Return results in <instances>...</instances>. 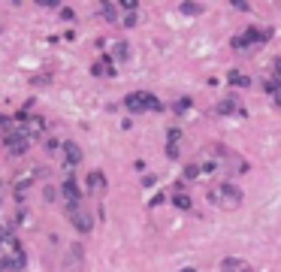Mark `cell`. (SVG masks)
Wrapping results in <instances>:
<instances>
[{
  "label": "cell",
  "instance_id": "obj_29",
  "mask_svg": "<svg viewBox=\"0 0 281 272\" xmlns=\"http://www.w3.org/2000/svg\"><path fill=\"white\" fill-rule=\"evenodd\" d=\"M233 6H236L239 12H248V9H251V3H248V0H233Z\"/></svg>",
  "mask_w": 281,
  "mask_h": 272
},
{
  "label": "cell",
  "instance_id": "obj_30",
  "mask_svg": "<svg viewBox=\"0 0 281 272\" xmlns=\"http://www.w3.org/2000/svg\"><path fill=\"white\" fill-rule=\"evenodd\" d=\"M133 24H136V12H127L124 15V27H133Z\"/></svg>",
  "mask_w": 281,
  "mask_h": 272
},
{
  "label": "cell",
  "instance_id": "obj_26",
  "mask_svg": "<svg viewBox=\"0 0 281 272\" xmlns=\"http://www.w3.org/2000/svg\"><path fill=\"white\" fill-rule=\"evenodd\" d=\"M182 139V127H170L166 130V142H179Z\"/></svg>",
  "mask_w": 281,
  "mask_h": 272
},
{
  "label": "cell",
  "instance_id": "obj_12",
  "mask_svg": "<svg viewBox=\"0 0 281 272\" xmlns=\"http://www.w3.org/2000/svg\"><path fill=\"white\" fill-rule=\"evenodd\" d=\"M215 112H218V115H245V109H242V106H239V103H236L233 97L221 100V103L215 106Z\"/></svg>",
  "mask_w": 281,
  "mask_h": 272
},
{
  "label": "cell",
  "instance_id": "obj_3",
  "mask_svg": "<svg viewBox=\"0 0 281 272\" xmlns=\"http://www.w3.org/2000/svg\"><path fill=\"white\" fill-rule=\"evenodd\" d=\"M124 109L127 112H163V103L148 91H130L124 97Z\"/></svg>",
  "mask_w": 281,
  "mask_h": 272
},
{
  "label": "cell",
  "instance_id": "obj_37",
  "mask_svg": "<svg viewBox=\"0 0 281 272\" xmlns=\"http://www.w3.org/2000/svg\"><path fill=\"white\" fill-rule=\"evenodd\" d=\"M0 30H3V27H0Z\"/></svg>",
  "mask_w": 281,
  "mask_h": 272
},
{
  "label": "cell",
  "instance_id": "obj_35",
  "mask_svg": "<svg viewBox=\"0 0 281 272\" xmlns=\"http://www.w3.org/2000/svg\"><path fill=\"white\" fill-rule=\"evenodd\" d=\"M182 272H197V269H194V266H185V269H182Z\"/></svg>",
  "mask_w": 281,
  "mask_h": 272
},
{
  "label": "cell",
  "instance_id": "obj_7",
  "mask_svg": "<svg viewBox=\"0 0 281 272\" xmlns=\"http://www.w3.org/2000/svg\"><path fill=\"white\" fill-rule=\"evenodd\" d=\"M33 179H36V173H33V170H24V173H18V176L12 179V185H9V191H12V197H15V203H24V197H27V191L33 188Z\"/></svg>",
  "mask_w": 281,
  "mask_h": 272
},
{
  "label": "cell",
  "instance_id": "obj_8",
  "mask_svg": "<svg viewBox=\"0 0 281 272\" xmlns=\"http://www.w3.org/2000/svg\"><path fill=\"white\" fill-rule=\"evenodd\" d=\"M61 151H64V164H67V176H70V170L82 164V148H79V142L67 139V142H61Z\"/></svg>",
  "mask_w": 281,
  "mask_h": 272
},
{
  "label": "cell",
  "instance_id": "obj_5",
  "mask_svg": "<svg viewBox=\"0 0 281 272\" xmlns=\"http://www.w3.org/2000/svg\"><path fill=\"white\" fill-rule=\"evenodd\" d=\"M58 197L67 203V206H82V188L76 182V176H64L61 188H58Z\"/></svg>",
  "mask_w": 281,
  "mask_h": 272
},
{
  "label": "cell",
  "instance_id": "obj_10",
  "mask_svg": "<svg viewBox=\"0 0 281 272\" xmlns=\"http://www.w3.org/2000/svg\"><path fill=\"white\" fill-rule=\"evenodd\" d=\"M221 272H254V269H251V263L242 260V257H224V260H221Z\"/></svg>",
  "mask_w": 281,
  "mask_h": 272
},
{
  "label": "cell",
  "instance_id": "obj_16",
  "mask_svg": "<svg viewBox=\"0 0 281 272\" xmlns=\"http://www.w3.org/2000/svg\"><path fill=\"white\" fill-rule=\"evenodd\" d=\"M263 91H266V94H281V76H275V73L266 76V79H263Z\"/></svg>",
  "mask_w": 281,
  "mask_h": 272
},
{
  "label": "cell",
  "instance_id": "obj_14",
  "mask_svg": "<svg viewBox=\"0 0 281 272\" xmlns=\"http://www.w3.org/2000/svg\"><path fill=\"white\" fill-rule=\"evenodd\" d=\"M109 58H115V61H130V42L127 39H118L115 45H112V55Z\"/></svg>",
  "mask_w": 281,
  "mask_h": 272
},
{
  "label": "cell",
  "instance_id": "obj_28",
  "mask_svg": "<svg viewBox=\"0 0 281 272\" xmlns=\"http://www.w3.org/2000/svg\"><path fill=\"white\" fill-rule=\"evenodd\" d=\"M36 6H45V9H54V6H61V0H36Z\"/></svg>",
  "mask_w": 281,
  "mask_h": 272
},
{
  "label": "cell",
  "instance_id": "obj_31",
  "mask_svg": "<svg viewBox=\"0 0 281 272\" xmlns=\"http://www.w3.org/2000/svg\"><path fill=\"white\" fill-rule=\"evenodd\" d=\"M163 200H166V194H154V197H151V200H148V203H151V206H160V203H163Z\"/></svg>",
  "mask_w": 281,
  "mask_h": 272
},
{
  "label": "cell",
  "instance_id": "obj_20",
  "mask_svg": "<svg viewBox=\"0 0 281 272\" xmlns=\"http://www.w3.org/2000/svg\"><path fill=\"white\" fill-rule=\"evenodd\" d=\"M100 64L106 67V79H115V73H118V70H115V61L109 58V51H106V55H100Z\"/></svg>",
  "mask_w": 281,
  "mask_h": 272
},
{
  "label": "cell",
  "instance_id": "obj_2",
  "mask_svg": "<svg viewBox=\"0 0 281 272\" xmlns=\"http://www.w3.org/2000/svg\"><path fill=\"white\" fill-rule=\"evenodd\" d=\"M269 39H272V27H248V30H242L239 36H233L230 45H233L236 51H248V48H257V45H263V42H269Z\"/></svg>",
  "mask_w": 281,
  "mask_h": 272
},
{
  "label": "cell",
  "instance_id": "obj_23",
  "mask_svg": "<svg viewBox=\"0 0 281 272\" xmlns=\"http://www.w3.org/2000/svg\"><path fill=\"white\" fill-rule=\"evenodd\" d=\"M173 109H176L179 115H182V112H188V109H191V97H182V100H176V103H173Z\"/></svg>",
  "mask_w": 281,
  "mask_h": 272
},
{
  "label": "cell",
  "instance_id": "obj_6",
  "mask_svg": "<svg viewBox=\"0 0 281 272\" xmlns=\"http://www.w3.org/2000/svg\"><path fill=\"white\" fill-rule=\"evenodd\" d=\"M67 218H70V224H73L82 236H88V233L94 230V221H91V215H88L85 206H67Z\"/></svg>",
  "mask_w": 281,
  "mask_h": 272
},
{
  "label": "cell",
  "instance_id": "obj_27",
  "mask_svg": "<svg viewBox=\"0 0 281 272\" xmlns=\"http://www.w3.org/2000/svg\"><path fill=\"white\" fill-rule=\"evenodd\" d=\"M166 157H170V160L179 157V142H166Z\"/></svg>",
  "mask_w": 281,
  "mask_h": 272
},
{
  "label": "cell",
  "instance_id": "obj_22",
  "mask_svg": "<svg viewBox=\"0 0 281 272\" xmlns=\"http://www.w3.org/2000/svg\"><path fill=\"white\" fill-rule=\"evenodd\" d=\"M194 179H200V167L197 164H188L185 167V182H194Z\"/></svg>",
  "mask_w": 281,
  "mask_h": 272
},
{
  "label": "cell",
  "instance_id": "obj_15",
  "mask_svg": "<svg viewBox=\"0 0 281 272\" xmlns=\"http://www.w3.org/2000/svg\"><path fill=\"white\" fill-rule=\"evenodd\" d=\"M227 82H230L233 88H248V85H251V79H248L245 73H239V70H230V76H227Z\"/></svg>",
  "mask_w": 281,
  "mask_h": 272
},
{
  "label": "cell",
  "instance_id": "obj_34",
  "mask_svg": "<svg viewBox=\"0 0 281 272\" xmlns=\"http://www.w3.org/2000/svg\"><path fill=\"white\" fill-rule=\"evenodd\" d=\"M275 106L281 109V94H275Z\"/></svg>",
  "mask_w": 281,
  "mask_h": 272
},
{
  "label": "cell",
  "instance_id": "obj_33",
  "mask_svg": "<svg viewBox=\"0 0 281 272\" xmlns=\"http://www.w3.org/2000/svg\"><path fill=\"white\" fill-rule=\"evenodd\" d=\"M275 76H281V58L275 61Z\"/></svg>",
  "mask_w": 281,
  "mask_h": 272
},
{
  "label": "cell",
  "instance_id": "obj_19",
  "mask_svg": "<svg viewBox=\"0 0 281 272\" xmlns=\"http://www.w3.org/2000/svg\"><path fill=\"white\" fill-rule=\"evenodd\" d=\"M173 206H176V209H182V212H188L194 203H191V197H188V194H173Z\"/></svg>",
  "mask_w": 281,
  "mask_h": 272
},
{
  "label": "cell",
  "instance_id": "obj_21",
  "mask_svg": "<svg viewBox=\"0 0 281 272\" xmlns=\"http://www.w3.org/2000/svg\"><path fill=\"white\" fill-rule=\"evenodd\" d=\"M179 9H182L185 15H200V12H203V6H200V3H191V0H185V3H179Z\"/></svg>",
  "mask_w": 281,
  "mask_h": 272
},
{
  "label": "cell",
  "instance_id": "obj_1",
  "mask_svg": "<svg viewBox=\"0 0 281 272\" xmlns=\"http://www.w3.org/2000/svg\"><path fill=\"white\" fill-rule=\"evenodd\" d=\"M242 200H245V194H242V188H239V185H233V182H218V185H212V188H209V203H212V206H218V209H224V212L239 209V206H242Z\"/></svg>",
  "mask_w": 281,
  "mask_h": 272
},
{
  "label": "cell",
  "instance_id": "obj_32",
  "mask_svg": "<svg viewBox=\"0 0 281 272\" xmlns=\"http://www.w3.org/2000/svg\"><path fill=\"white\" fill-rule=\"evenodd\" d=\"M61 15H64L67 21H73V18H76V12H73V9H61Z\"/></svg>",
  "mask_w": 281,
  "mask_h": 272
},
{
  "label": "cell",
  "instance_id": "obj_4",
  "mask_svg": "<svg viewBox=\"0 0 281 272\" xmlns=\"http://www.w3.org/2000/svg\"><path fill=\"white\" fill-rule=\"evenodd\" d=\"M30 142H33V139L27 136L24 127H9V130L3 133V145H6V151L15 154V157L27 154V151H30Z\"/></svg>",
  "mask_w": 281,
  "mask_h": 272
},
{
  "label": "cell",
  "instance_id": "obj_17",
  "mask_svg": "<svg viewBox=\"0 0 281 272\" xmlns=\"http://www.w3.org/2000/svg\"><path fill=\"white\" fill-rule=\"evenodd\" d=\"M12 236H15V224H12V221H9V224H0V251L6 248V242H9Z\"/></svg>",
  "mask_w": 281,
  "mask_h": 272
},
{
  "label": "cell",
  "instance_id": "obj_13",
  "mask_svg": "<svg viewBox=\"0 0 281 272\" xmlns=\"http://www.w3.org/2000/svg\"><path fill=\"white\" fill-rule=\"evenodd\" d=\"M24 130H27V136H30V139H36V136L45 130V118H42V115H30V118H27V124H24Z\"/></svg>",
  "mask_w": 281,
  "mask_h": 272
},
{
  "label": "cell",
  "instance_id": "obj_18",
  "mask_svg": "<svg viewBox=\"0 0 281 272\" xmlns=\"http://www.w3.org/2000/svg\"><path fill=\"white\" fill-rule=\"evenodd\" d=\"M100 15L106 21H115L118 18V3H100Z\"/></svg>",
  "mask_w": 281,
  "mask_h": 272
},
{
  "label": "cell",
  "instance_id": "obj_36",
  "mask_svg": "<svg viewBox=\"0 0 281 272\" xmlns=\"http://www.w3.org/2000/svg\"><path fill=\"white\" fill-rule=\"evenodd\" d=\"M0 203H3V200H0Z\"/></svg>",
  "mask_w": 281,
  "mask_h": 272
},
{
  "label": "cell",
  "instance_id": "obj_24",
  "mask_svg": "<svg viewBox=\"0 0 281 272\" xmlns=\"http://www.w3.org/2000/svg\"><path fill=\"white\" fill-rule=\"evenodd\" d=\"M45 151H48V154H58V151H61V142H58L54 136H48V139H45Z\"/></svg>",
  "mask_w": 281,
  "mask_h": 272
},
{
  "label": "cell",
  "instance_id": "obj_25",
  "mask_svg": "<svg viewBox=\"0 0 281 272\" xmlns=\"http://www.w3.org/2000/svg\"><path fill=\"white\" fill-rule=\"evenodd\" d=\"M42 197H45V203H54V200H58V188H54V185H45Z\"/></svg>",
  "mask_w": 281,
  "mask_h": 272
},
{
  "label": "cell",
  "instance_id": "obj_11",
  "mask_svg": "<svg viewBox=\"0 0 281 272\" xmlns=\"http://www.w3.org/2000/svg\"><path fill=\"white\" fill-rule=\"evenodd\" d=\"M85 185H88V191H91V194H103V191H106V176H103L100 170H94V173H88Z\"/></svg>",
  "mask_w": 281,
  "mask_h": 272
},
{
  "label": "cell",
  "instance_id": "obj_9",
  "mask_svg": "<svg viewBox=\"0 0 281 272\" xmlns=\"http://www.w3.org/2000/svg\"><path fill=\"white\" fill-rule=\"evenodd\" d=\"M82 266H85V251L76 242V245L67 248V272H82Z\"/></svg>",
  "mask_w": 281,
  "mask_h": 272
}]
</instances>
